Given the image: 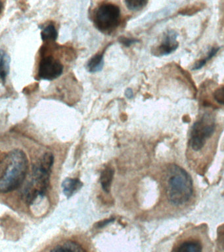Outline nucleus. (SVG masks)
<instances>
[{"mask_svg": "<svg viewBox=\"0 0 224 252\" xmlns=\"http://www.w3.org/2000/svg\"><path fill=\"white\" fill-rule=\"evenodd\" d=\"M114 173L115 171L111 167H107L102 171L101 176H100V183H101L102 188L106 192H109L111 189Z\"/></svg>", "mask_w": 224, "mask_h": 252, "instance_id": "9d476101", "label": "nucleus"}, {"mask_svg": "<svg viewBox=\"0 0 224 252\" xmlns=\"http://www.w3.org/2000/svg\"><path fill=\"white\" fill-rule=\"evenodd\" d=\"M214 99L220 104L224 105V86L218 88L214 93Z\"/></svg>", "mask_w": 224, "mask_h": 252, "instance_id": "dca6fc26", "label": "nucleus"}, {"mask_svg": "<svg viewBox=\"0 0 224 252\" xmlns=\"http://www.w3.org/2000/svg\"><path fill=\"white\" fill-rule=\"evenodd\" d=\"M58 31L53 24H50L42 30L41 32V37L43 41L56 40L58 38Z\"/></svg>", "mask_w": 224, "mask_h": 252, "instance_id": "ddd939ff", "label": "nucleus"}, {"mask_svg": "<svg viewBox=\"0 0 224 252\" xmlns=\"http://www.w3.org/2000/svg\"><path fill=\"white\" fill-rule=\"evenodd\" d=\"M125 95L127 98H132L133 96V91L131 90V89H127L125 92Z\"/></svg>", "mask_w": 224, "mask_h": 252, "instance_id": "aec40b11", "label": "nucleus"}, {"mask_svg": "<svg viewBox=\"0 0 224 252\" xmlns=\"http://www.w3.org/2000/svg\"><path fill=\"white\" fill-rule=\"evenodd\" d=\"M215 118L210 113H205L192 126L190 145L192 151H200L205 146L206 141L215 131Z\"/></svg>", "mask_w": 224, "mask_h": 252, "instance_id": "7ed1b4c3", "label": "nucleus"}, {"mask_svg": "<svg viewBox=\"0 0 224 252\" xmlns=\"http://www.w3.org/2000/svg\"><path fill=\"white\" fill-rule=\"evenodd\" d=\"M120 42L123 43L124 45H125L126 47L130 46L131 45H132L133 43L137 42V39H131V38H127V37H120Z\"/></svg>", "mask_w": 224, "mask_h": 252, "instance_id": "a211bd4d", "label": "nucleus"}, {"mask_svg": "<svg viewBox=\"0 0 224 252\" xmlns=\"http://www.w3.org/2000/svg\"><path fill=\"white\" fill-rule=\"evenodd\" d=\"M49 252H86L77 242L72 240L62 242L54 246Z\"/></svg>", "mask_w": 224, "mask_h": 252, "instance_id": "6e6552de", "label": "nucleus"}, {"mask_svg": "<svg viewBox=\"0 0 224 252\" xmlns=\"http://www.w3.org/2000/svg\"><path fill=\"white\" fill-rule=\"evenodd\" d=\"M121 18V9L117 5L105 3L96 9L94 16V25L99 31L107 32L118 27Z\"/></svg>", "mask_w": 224, "mask_h": 252, "instance_id": "20e7f679", "label": "nucleus"}, {"mask_svg": "<svg viewBox=\"0 0 224 252\" xmlns=\"http://www.w3.org/2000/svg\"><path fill=\"white\" fill-rule=\"evenodd\" d=\"M219 49L220 47H213V48H212L211 50L208 52V54L205 58L195 63L193 67V70H198V69H200L202 67H203L204 65L206 64V63H207V61H210L212 57L215 56L216 53L219 51Z\"/></svg>", "mask_w": 224, "mask_h": 252, "instance_id": "2eb2a0df", "label": "nucleus"}, {"mask_svg": "<svg viewBox=\"0 0 224 252\" xmlns=\"http://www.w3.org/2000/svg\"><path fill=\"white\" fill-rule=\"evenodd\" d=\"M64 72V66L58 59L52 56L44 57L40 61L38 68L39 78L45 80H54Z\"/></svg>", "mask_w": 224, "mask_h": 252, "instance_id": "39448f33", "label": "nucleus"}, {"mask_svg": "<svg viewBox=\"0 0 224 252\" xmlns=\"http://www.w3.org/2000/svg\"><path fill=\"white\" fill-rule=\"evenodd\" d=\"M177 33L174 31H169L166 33V36L162 42L155 50V53L159 56L168 55L176 51L178 47L179 43L176 40Z\"/></svg>", "mask_w": 224, "mask_h": 252, "instance_id": "423d86ee", "label": "nucleus"}, {"mask_svg": "<svg viewBox=\"0 0 224 252\" xmlns=\"http://www.w3.org/2000/svg\"><path fill=\"white\" fill-rule=\"evenodd\" d=\"M172 252H203V246L200 240L188 238L177 244Z\"/></svg>", "mask_w": 224, "mask_h": 252, "instance_id": "0eeeda50", "label": "nucleus"}, {"mask_svg": "<svg viewBox=\"0 0 224 252\" xmlns=\"http://www.w3.org/2000/svg\"><path fill=\"white\" fill-rule=\"evenodd\" d=\"M104 65L103 55L97 54L92 57L87 64V69L92 73L99 72L103 68Z\"/></svg>", "mask_w": 224, "mask_h": 252, "instance_id": "9b49d317", "label": "nucleus"}, {"mask_svg": "<svg viewBox=\"0 0 224 252\" xmlns=\"http://www.w3.org/2000/svg\"><path fill=\"white\" fill-rule=\"evenodd\" d=\"M0 59H1V61H0V68H1L0 76H1L2 82L4 83L9 72L10 59H9V57L6 53L3 50H1V58Z\"/></svg>", "mask_w": 224, "mask_h": 252, "instance_id": "f8f14e48", "label": "nucleus"}, {"mask_svg": "<svg viewBox=\"0 0 224 252\" xmlns=\"http://www.w3.org/2000/svg\"><path fill=\"white\" fill-rule=\"evenodd\" d=\"M125 3L129 10L138 11V10L143 9L148 3V1H145V0H127Z\"/></svg>", "mask_w": 224, "mask_h": 252, "instance_id": "4468645a", "label": "nucleus"}, {"mask_svg": "<svg viewBox=\"0 0 224 252\" xmlns=\"http://www.w3.org/2000/svg\"><path fill=\"white\" fill-rule=\"evenodd\" d=\"M29 169L27 155L21 149H13L1 155L0 162V190L2 194L21 188Z\"/></svg>", "mask_w": 224, "mask_h": 252, "instance_id": "f257e3e1", "label": "nucleus"}, {"mask_svg": "<svg viewBox=\"0 0 224 252\" xmlns=\"http://www.w3.org/2000/svg\"><path fill=\"white\" fill-rule=\"evenodd\" d=\"M112 221H113V220H111V219L110 220H102L101 222H97V226L99 228L103 227V226L107 225V224Z\"/></svg>", "mask_w": 224, "mask_h": 252, "instance_id": "6ab92c4d", "label": "nucleus"}, {"mask_svg": "<svg viewBox=\"0 0 224 252\" xmlns=\"http://www.w3.org/2000/svg\"><path fill=\"white\" fill-rule=\"evenodd\" d=\"M82 183L79 179L66 178L63 182V191L68 198H70L79 189L82 188Z\"/></svg>", "mask_w": 224, "mask_h": 252, "instance_id": "1a4fd4ad", "label": "nucleus"}, {"mask_svg": "<svg viewBox=\"0 0 224 252\" xmlns=\"http://www.w3.org/2000/svg\"><path fill=\"white\" fill-rule=\"evenodd\" d=\"M192 177L178 165L171 167L168 173L167 196L171 204L180 206L186 204L192 194Z\"/></svg>", "mask_w": 224, "mask_h": 252, "instance_id": "f03ea898", "label": "nucleus"}, {"mask_svg": "<svg viewBox=\"0 0 224 252\" xmlns=\"http://www.w3.org/2000/svg\"><path fill=\"white\" fill-rule=\"evenodd\" d=\"M218 240L222 249L224 250V224L218 228Z\"/></svg>", "mask_w": 224, "mask_h": 252, "instance_id": "f3484780", "label": "nucleus"}]
</instances>
